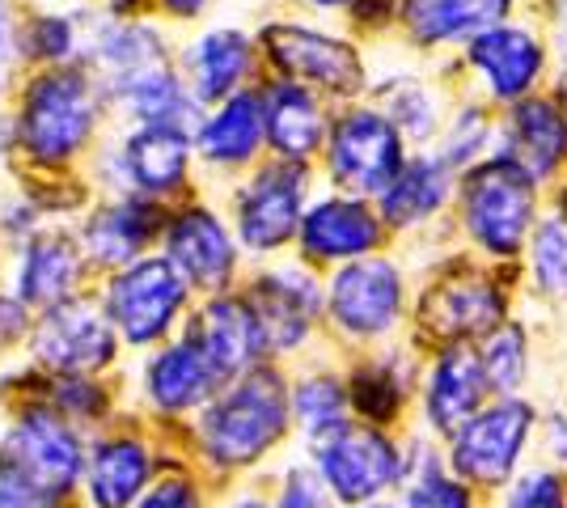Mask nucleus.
I'll use <instances>...</instances> for the list:
<instances>
[{"label":"nucleus","mask_w":567,"mask_h":508,"mask_svg":"<svg viewBox=\"0 0 567 508\" xmlns=\"http://www.w3.org/2000/svg\"><path fill=\"white\" fill-rule=\"evenodd\" d=\"M288 424V394L271 369H255L241 377L213 412L204 415V445L213 462L241 466L271 449Z\"/></svg>","instance_id":"nucleus-1"},{"label":"nucleus","mask_w":567,"mask_h":508,"mask_svg":"<svg viewBox=\"0 0 567 508\" xmlns=\"http://www.w3.org/2000/svg\"><path fill=\"white\" fill-rule=\"evenodd\" d=\"M529 433H534V407L517 394L496 398L453 433L450 470L466 487H487V491L508 487L517 479Z\"/></svg>","instance_id":"nucleus-2"},{"label":"nucleus","mask_w":567,"mask_h":508,"mask_svg":"<svg viewBox=\"0 0 567 508\" xmlns=\"http://www.w3.org/2000/svg\"><path fill=\"white\" fill-rule=\"evenodd\" d=\"M313 458L322 484L334 491L343 505H369L378 500L385 487L402 484L406 458L385 433L369 424H343L334 433L313 440Z\"/></svg>","instance_id":"nucleus-3"},{"label":"nucleus","mask_w":567,"mask_h":508,"mask_svg":"<svg viewBox=\"0 0 567 508\" xmlns=\"http://www.w3.org/2000/svg\"><path fill=\"white\" fill-rule=\"evenodd\" d=\"M462 217L474 242L492 255H517L534 217V174L513 157L478 166L462 191Z\"/></svg>","instance_id":"nucleus-4"},{"label":"nucleus","mask_w":567,"mask_h":508,"mask_svg":"<svg viewBox=\"0 0 567 508\" xmlns=\"http://www.w3.org/2000/svg\"><path fill=\"white\" fill-rule=\"evenodd\" d=\"M90 85L76 73H48L34 81L25 97L22 132L25 145L43 162H64L72 157L81 141L90 136Z\"/></svg>","instance_id":"nucleus-5"},{"label":"nucleus","mask_w":567,"mask_h":508,"mask_svg":"<svg viewBox=\"0 0 567 508\" xmlns=\"http://www.w3.org/2000/svg\"><path fill=\"white\" fill-rule=\"evenodd\" d=\"M4 466L25 487H34L43 496H60L81 475V445L55 415L25 412L4 436Z\"/></svg>","instance_id":"nucleus-6"},{"label":"nucleus","mask_w":567,"mask_h":508,"mask_svg":"<svg viewBox=\"0 0 567 508\" xmlns=\"http://www.w3.org/2000/svg\"><path fill=\"white\" fill-rule=\"evenodd\" d=\"M331 174L348 191L385 195L402 174L399 127L373 111H355L348 120H339L331 136Z\"/></svg>","instance_id":"nucleus-7"},{"label":"nucleus","mask_w":567,"mask_h":508,"mask_svg":"<svg viewBox=\"0 0 567 508\" xmlns=\"http://www.w3.org/2000/svg\"><path fill=\"white\" fill-rule=\"evenodd\" d=\"M183 276L166 259H148V263L127 267L111 284V318L127 339H157L169 326V318L183 305Z\"/></svg>","instance_id":"nucleus-8"},{"label":"nucleus","mask_w":567,"mask_h":508,"mask_svg":"<svg viewBox=\"0 0 567 508\" xmlns=\"http://www.w3.org/2000/svg\"><path fill=\"white\" fill-rule=\"evenodd\" d=\"M402 305V284L394 263L385 259H360L343 267L331 284V314L352 335H381L394 326Z\"/></svg>","instance_id":"nucleus-9"},{"label":"nucleus","mask_w":567,"mask_h":508,"mask_svg":"<svg viewBox=\"0 0 567 508\" xmlns=\"http://www.w3.org/2000/svg\"><path fill=\"white\" fill-rule=\"evenodd\" d=\"M271 60L292 76H306L331 94H355L364 85V69L348 43H334L327 34L297 30V25H271L267 30Z\"/></svg>","instance_id":"nucleus-10"},{"label":"nucleus","mask_w":567,"mask_h":508,"mask_svg":"<svg viewBox=\"0 0 567 508\" xmlns=\"http://www.w3.org/2000/svg\"><path fill=\"white\" fill-rule=\"evenodd\" d=\"M487 390L492 386L483 373V356L471 352L466 343H450L432 364V377L424 390V412L432 419V428L453 436L466 419L483 412Z\"/></svg>","instance_id":"nucleus-11"},{"label":"nucleus","mask_w":567,"mask_h":508,"mask_svg":"<svg viewBox=\"0 0 567 508\" xmlns=\"http://www.w3.org/2000/svg\"><path fill=\"white\" fill-rule=\"evenodd\" d=\"M39 361L64 373L97 369L115 356V331L94 314V305H55L34 335Z\"/></svg>","instance_id":"nucleus-12"},{"label":"nucleus","mask_w":567,"mask_h":508,"mask_svg":"<svg viewBox=\"0 0 567 508\" xmlns=\"http://www.w3.org/2000/svg\"><path fill=\"white\" fill-rule=\"evenodd\" d=\"M499 292L492 280L483 276H457V280H441L432 292H424L420 318L432 335L466 343L478 331H496L499 326Z\"/></svg>","instance_id":"nucleus-13"},{"label":"nucleus","mask_w":567,"mask_h":508,"mask_svg":"<svg viewBox=\"0 0 567 508\" xmlns=\"http://www.w3.org/2000/svg\"><path fill=\"white\" fill-rule=\"evenodd\" d=\"M318 305H322L318 284L309 276H301V271L262 276L259 284H255V297H250V310L259 318L262 352L301 343L309 331V318L318 314Z\"/></svg>","instance_id":"nucleus-14"},{"label":"nucleus","mask_w":567,"mask_h":508,"mask_svg":"<svg viewBox=\"0 0 567 508\" xmlns=\"http://www.w3.org/2000/svg\"><path fill=\"white\" fill-rule=\"evenodd\" d=\"M301 220V169L271 166L241 199V238L255 250H276Z\"/></svg>","instance_id":"nucleus-15"},{"label":"nucleus","mask_w":567,"mask_h":508,"mask_svg":"<svg viewBox=\"0 0 567 508\" xmlns=\"http://www.w3.org/2000/svg\"><path fill=\"white\" fill-rule=\"evenodd\" d=\"M190 339L204 352V361L213 364L216 382L241 373L262 352L259 318L250 310V301H213L208 314L199 318V326L190 331Z\"/></svg>","instance_id":"nucleus-16"},{"label":"nucleus","mask_w":567,"mask_h":508,"mask_svg":"<svg viewBox=\"0 0 567 508\" xmlns=\"http://www.w3.org/2000/svg\"><path fill=\"white\" fill-rule=\"evenodd\" d=\"M301 238L313 259H352L378 246V220L364 204L327 199L301 225Z\"/></svg>","instance_id":"nucleus-17"},{"label":"nucleus","mask_w":567,"mask_h":508,"mask_svg":"<svg viewBox=\"0 0 567 508\" xmlns=\"http://www.w3.org/2000/svg\"><path fill=\"white\" fill-rule=\"evenodd\" d=\"M471 60L483 69L496 97H520L543 69V48L525 30H487L474 39Z\"/></svg>","instance_id":"nucleus-18"},{"label":"nucleus","mask_w":567,"mask_h":508,"mask_svg":"<svg viewBox=\"0 0 567 508\" xmlns=\"http://www.w3.org/2000/svg\"><path fill=\"white\" fill-rule=\"evenodd\" d=\"M508 148L513 162L529 174H550L567 153V120L564 111L546 97H529L513 111L508 123Z\"/></svg>","instance_id":"nucleus-19"},{"label":"nucleus","mask_w":567,"mask_h":508,"mask_svg":"<svg viewBox=\"0 0 567 508\" xmlns=\"http://www.w3.org/2000/svg\"><path fill=\"white\" fill-rule=\"evenodd\" d=\"M169 255L204 289H216L234 267V246L208 212H187L169 225Z\"/></svg>","instance_id":"nucleus-20"},{"label":"nucleus","mask_w":567,"mask_h":508,"mask_svg":"<svg viewBox=\"0 0 567 508\" xmlns=\"http://www.w3.org/2000/svg\"><path fill=\"white\" fill-rule=\"evenodd\" d=\"M148 390L153 398L169 407V412H183V407H195L204 403L216 390V373L213 364L204 361V352L195 348V339H183L178 348L162 352L153 369H148Z\"/></svg>","instance_id":"nucleus-21"},{"label":"nucleus","mask_w":567,"mask_h":508,"mask_svg":"<svg viewBox=\"0 0 567 508\" xmlns=\"http://www.w3.org/2000/svg\"><path fill=\"white\" fill-rule=\"evenodd\" d=\"M504 13H508V0H406V25L424 43L496 30Z\"/></svg>","instance_id":"nucleus-22"},{"label":"nucleus","mask_w":567,"mask_h":508,"mask_svg":"<svg viewBox=\"0 0 567 508\" xmlns=\"http://www.w3.org/2000/svg\"><path fill=\"white\" fill-rule=\"evenodd\" d=\"M262 123L271 132V145L297 162L309 157L322 141V115L301 85H276L267 106H262Z\"/></svg>","instance_id":"nucleus-23"},{"label":"nucleus","mask_w":567,"mask_h":508,"mask_svg":"<svg viewBox=\"0 0 567 508\" xmlns=\"http://www.w3.org/2000/svg\"><path fill=\"white\" fill-rule=\"evenodd\" d=\"M127 169L144 191H169L187 169V136L174 123H148L127 145Z\"/></svg>","instance_id":"nucleus-24"},{"label":"nucleus","mask_w":567,"mask_h":508,"mask_svg":"<svg viewBox=\"0 0 567 508\" xmlns=\"http://www.w3.org/2000/svg\"><path fill=\"white\" fill-rule=\"evenodd\" d=\"M148 479V454L136 440H111L90 466V491L97 508H127Z\"/></svg>","instance_id":"nucleus-25"},{"label":"nucleus","mask_w":567,"mask_h":508,"mask_svg":"<svg viewBox=\"0 0 567 508\" xmlns=\"http://www.w3.org/2000/svg\"><path fill=\"white\" fill-rule=\"evenodd\" d=\"M450 191V178H445V162H411V166H402V174L390 183V191L381 199V208H385V220H394V225H411V220L427 217V212H436L441 208V199Z\"/></svg>","instance_id":"nucleus-26"},{"label":"nucleus","mask_w":567,"mask_h":508,"mask_svg":"<svg viewBox=\"0 0 567 508\" xmlns=\"http://www.w3.org/2000/svg\"><path fill=\"white\" fill-rule=\"evenodd\" d=\"M259 136H262L259 97L241 94V97H229L225 111L199 132V145H204V153H208L213 162H241V157L255 153Z\"/></svg>","instance_id":"nucleus-27"},{"label":"nucleus","mask_w":567,"mask_h":508,"mask_svg":"<svg viewBox=\"0 0 567 508\" xmlns=\"http://www.w3.org/2000/svg\"><path fill=\"white\" fill-rule=\"evenodd\" d=\"M246 64H250V43H246L241 34H234V30L208 34V39L195 48V60H190L199 97H225L237 81H241Z\"/></svg>","instance_id":"nucleus-28"},{"label":"nucleus","mask_w":567,"mask_h":508,"mask_svg":"<svg viewBox=\"0 0 567 508\" xmlns=\"http://www.w3.org/2000/svg\"><path fill=\"white\" fill-rule=\"evenodd\" d=\"M72 276H76V250H72L69 238H43L25 255L22 297L39 301V305H55L72 289Z\"/></svg>","instance_id":"nucleus-29"},{"label":"nucleus","mask_w":567,"mask_h":508,"mask_svg":"<svg viewBox=\"0 0 567 508\" xmlns=\"http://www.w3.org/2000/svg\"><path fill=\"white\" fill-rule=\"evenodd\" d=\"M148 234H153V212L141 204H123V208H106L90 225L85 242L102 263H127V259H136Z\"/></svg>","instance_id":"nucleus-30"},{"label":"nucleus","mask_w":567,"mask_h":508,"mask_svg":"<svg viewBox=\"0 0 567 508\" xmlns=\"http://www.w3.org/2000/svg\"><path fill=\"white\" fill-rule=\"evenodd\" d=\"M483 356V373H487V386L496 394H517L525 373H529V348H525V331L517 322H499L496 331L487 335V348L478 352Z\"/></svg>","instance_id":"nucleus-31"},{"label":"nucleus","mask_w":567,"mask_h":508,"mask_svg":"<svg viewBox=\"0 0 567 508\" xmlns=\"http://www.w3.org/2000/svg\"><path fill=\"white\" fill-rule=\"evenodd\" d=\"M406 508H474L471 487L462 484L453 470H445L436 454L415 462V470L406 466Z\"/></svg>","instance_id":"nucleus-32"},{"label":"nucleus","mask_w":567,"mask_h":508,"mask_svg":"<svg viewBox=\"0 0 567 508\" xmlns=\"http://www.w3.org/2000/svg\"><path fill=\"white\" fill-rule=\"evenodd\" d=\"M297 415H301L306 433L318 440V436H327L348 424L343 419L348 415V394L331 377H313V382H306V386L297 390Z\"/></svg>","instance_id":"nucleus-33"},{"label":"nucleus","mask_w":567,"mask_h":508,"mask_svg":"<svg viewBox=\"0 0 567 508\" xmlns=\"http://www.w3.org/2000/svg\"><path fill=\"white\" fill-rule=\"evenodd\" d=\"M352 403L360 415H369L373 424H385L399 412L402 403V382L394 377L390 364H369L352 377Z\"/></svg>","instance_id":"nucleus-34"},{"label":"nucleus","mask_w":567,"mask_h":508,"mask_svg":"<svg viewBox=\"0 0 567 508\" xmlns=\"http://www.w3.org/2000/svg\"><path fill=\"white\" fill-rule=\"evenodd\" d=\"M496 508H567V484L564 475L534 466V470H520L513 484L499 491Z\"/></svg>","instance_id":"nucleus-35"},{"label":"nucleus","mask_w":567,"mask_h":508,"mask_svg":"<svg viewBox=\"0 0 567 508\" xmlns=\"http://www.w3.org/2000/svg\"><path fill=\"white\" fill-rule=\"evenodd\" d=\"M534 276L550 297H567V220H546L534 234Z\"/></svg>","instance_id":"nucleus-36"},{"label":"nucleus","mask_w":567,"mask_h":508,"mask_svg":"<svg viewBox=\"0 0 567 508\" xmlns=\"http://www.w3.org/2000/svg\"><path fill=\"white\" fill-rule=\"evenodd\" d=\"M385 106H390L394 123L406 127L411 136H427V132H432V97H427L420 85L399 81L394 90H385Z\"/></svg>","instance_id":"nucleus-37"},{"label":"nucleus","mask_w":567,"mask_h":508,"mask_svg":"<svg viewBox=\"0 0 567 508\" xmlns=\"http://www.w3.org/2000/svg\"><path fill=\"white\" fill-rule=\"evenodd\" d=\"M327 491H331V487L322 484V475H313V470H292V475L284 479L280 508H327Z\"/></svg>","instance_id":"nucleus-38"},{"label":"nucleus","mask_w":567,"mask_h":508,"mask_svg":"<svg viewBox=\"0 0 567 508\" xmlns=\"http://www.w3.org/2000/svg\"><path fill=\"white\" fill-rule=\"evenodd\" d=\"M483 136H487V123H483V115H478V111H466V115L457 120V127H453L445 162H466V157L474 153V145H478Z\"/></svg>","instance_id":"nucleus-39"},{"label":"nucleus","mask_w":567,"mask_h":508,"mask_svg":"<svg viewBox=\"0 0 567 508\" xmlns=\"http://www.w3.org/2000/svg\"><path fill=\"white\" fill-rule=\"evenodd\" d=\"M546 458L567 470V415H550L546 419Z\"/></svg>","instance_id":"nucleus-40"},{"label":"nucleus","mask_w":567,"mask_h":508,"mask_svg":"<svg viewBox=\"0 0 567 508\" xmlns=\"http://www.w3.org/2000/svg\"><path fill=\"white\" fill-rule=\"evenodd\" d=\"M72 43L69 34V22H60V18H48V22H39V48L48 51V55H64Z\"/></svg>","instance_id":"nucleus-41"},{"label":"nucleus","mask_w":567,"mask_h":508,"mask_svg":"<svg viewBox=\"0 0 567 508\" xmlns=\"http://www.w3.org/2000/svg\"><path fill=\"white\" fill-rule=\"evenodd\" d=\"M141 508H195V496H190V487H183V484H166V487H157Z\"/></svg>","instance_id":"nucleus-42"},{"label":"nucleus","mask_w":567,"mask_h":508,"mask_svg":"<svg viewBox=\"0 0 567 508\" xmlns=\"http://www.w3.org/2000/svg\"><path fill=\"white\" fill-rule=\"evenodd\" d=\"M166 4L174 9V13H195V9L204 4V0H166Z\"/></svg>","instance_id":"nucleus-43"},{"label":"nucleus","mask_w":567,"mask_h":508,"mask_svg":"<svg viewBox=\"0 0 567 508\" xmlns=\"http://www.w3.org/2000/svg\"><path fill=\"white\" fill-rule=\"evenodd\" d=\"M559 43H567V0L559 4Z\"/></svg>","instance_id":"nucleus-44"},{"label":"nucleus","mask_w":567,"mask_h":508,"mask_svg":"<svg viewBox=\"0 0 567 508\" xmlns=\"http://www.w3.org/2000/svg\"><path fill=\"white\" fill-rule=\"evenodd\" d=\"M9 314H18V310H13V305H4V301H0V335H4V326H9Z\"/></svg>","instance_id":"nucleus-45"},{"label":"nucleus","mask_w":567,"mask_h":508,"mask_svg":"<svg viewBox=\"0 0 567 508\" xmlns=\"http://www.w3.org/2000/svg\"><path fill=\"white\" fill-rule=\"evenodd\" d=\"M229 508H267V505H259V500H237V505H229Z\"/></svg>","instance_id":"nucleus-46"},{"label":"nucleus","mask_w":567,"mask_h":508,"mask_svg":"<svg viewBox=\"0 0 567 508\" xmlns=\"http://www.w3.org/2000/svg\"><path fill=\"white\" fill-rule=\"evenodd\" d=\"M559 97H564V115H567V76H564V90H559Z\"/></svg>","instance_id":"nucleus-47"},{"label":"nucleus","mask_w":567,"mask_h":508,"mask_svg":"<svg viewBox=\"0 0 567 508\" xmlns=\"http://www.w3.org/2000/svg\"><path fill=\"white\" fill-rule=\"evenodd\" d=\"M364 508H399V505H364Z\"/></svg>","instance_id":"nucleus-48"},{"label":"nucleus","mask_w":567,"mask_h":508,"mask_svg":"<svg viewBox=\"0 0 567 508\" xmlns=\"http://www.w3.org/2000/svg\"><path fill=\"white\" fill-rule=\"evenodd\" d=\"M318 4H343V0H318Z\"/></svg>","instance_id":"nucleus-49"},{"label":"nucleus","mask_w":567,"mask_h":508,"mask_svg":"<svg viewBox=\"0 0 567 508\" xmlns=\"http://www.w3.org/2000/svg\"><path fill=\"white\" fill-rule=\"evenodd\" d=\"M0 43H4V30H0Z\"/></svg>","instance_id":"nucleus-50"}]
</instances>
